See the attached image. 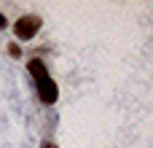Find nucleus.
Returning <instances> with one entry per match:
<instances>
[{
    "label": "nucleus",
    "instance_id": "nucleus-1",
    "mask_svg": "<svg viewBox=\"0 0 153 148\" xmlns=\"http://www.w3.org/2000/svg\"><path fill=\"white\" fill-rule=\"evenodd\" d=\"M40 24H43V19H40V16H35V13H24V16H19V19H16L13 32H16V38H19V40H30V38H35V35H38Z\"/></svg>",
    "mask_w": 153,
    "mask_h": 148
},
{
    "label": "nucleus",
    "instance_id": "nucleus-2",
    "mask_svg": "<svg viewBox=\"0 0 153 148\" xmlns=\"http://www.w3.org/2000/svg\"><path fill=\"white\" fill-rule=\"evenodd\" d=\"M38 97L43 100V102H56V97H59V89H56V84L51 81V75H46L43 81H38Z\"/></svg>",
    "mask_w": 153,
    "mask_h": 148
},
{
    "label": "nucleus",
    "instance_id": "nucleus-3",
    "mask_svg": "<svg viewBox=\"0 0 153 148\" xmlns=\"http://www.w3.org/2000/svg\"><path fill=\"white\" fill-rule=\"evenodd\" d=\"M27 70H30V75L35 78V84H38V81H43V78L48 75V73H46V65H43L40 59H30V65H27Z\"/></svg>",
    "mask_w": 153,
    "mask_h": 148
},
{
    "label": "nucleus",
    "instance_id": "nucleus-4",
    "mask_svg": "<svg viewBox=\"0 0 153 148\" xmlns=\"http://www.w3.org/2000/svg\"><path fill=\"white\" fill-rule=\"evenodd\" d=\"M8 54H11L13 59H19V57H22V49H19L16 43H11V46H8Z\"/></svg>",
    "mask_w": 153,
    "mask_h": 148
},
{
    "label": "nucleus",
    "instance_id": "nucleus-5",
    "mask_svg": "<svg viewBox=\"0 0 153 148\" xmlns=\"http://www.w3.org/2000/svg\"><path fill=\"white\" fill-rule=\"evenodd\" d=\"M40 148H59V146H56V143H51V140H46V143H43Z\"/></svg>",
    "mask_w": 153,
    "mask_h": 148
},
{
    "label": "nucleus",
    "instance_id": "nucleus-6",
    "mask_svg": "<svg viewBox=\"0 0 153 148\" xmlns=\"http://www.w3.org/2000/svg\"><path fill=\"white\" fill-rule=\"evenodd\" d=\"M0 27H5V16L3 13H0Z\"/></svg>",
    "mask_w": 153,
    "mask_h": 148
}]
</instances>
